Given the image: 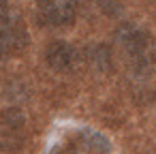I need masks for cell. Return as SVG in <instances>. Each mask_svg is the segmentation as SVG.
I'll use <instances>...</instances> for the list:
<instances>
[{"label": "cell", "mask_w": 156, "mask_h": 154, "mask_svg": "<svg viewBox=\"0 0 156 154\" xmlns=\"http://www.w3.org/2000/svg\"><path fill=\"white\" fill-rule=\"evenodd\" d=\"M28 45V32L22 26V22L9 13L0 20V58H7L13 54H20Z\"/></svg>", "instance_id": "7a4b0ae2"}, {"label": "cell", "mask_w": 156, "mask_h": 154, "mask_svg": "<svg viewBox=\"0 0 156 154\" xmlns=\"http://www.w3.org/2000/svg\"><path fill=\"white\" fill-rule=\"evenodd\" d=\"M26 124V116L20 107H9L0 113V126L7 128L9 133H20Z\"/></svg>", "instance_id": "8992f818"}, {"label": "cell", "mask_w": 156, "mask_h": 154, "mask_svg": "<svg viewBox=\"0 0 156 154\" xmlns=\"http://www.w3.org/2000/svg\"><path fill=\"white\" fill-rule=\"evenodd\" d=\"M45 60H47L49 69H54L58 73H64V71H71L75 66L77 52L66 41H54V43H49V47L45 52Z\"/></svg>", "instance_id": "277c9868"}, {"label": "cell", "mask_w": 156, "mask_h": 154, "mask_svg": "<svg viewBox=\"0 0 156 154\" xmlns=\"http://www.w3.org/2000/svg\"><path fill=\"white\" fill-rule=\"evenodd\" d=\"M77 15V0H41L39 20L45 26H66Z\"/></svg>", "instance_id": "3957f363"}, {"label": "cell", "mask_w": 156, "mask_h": 154, "mask_svg": "<svg viewBox=\"0 0 156 154\" xmlns=\"http://www.w3.org/2000/svg\"><path fill=\"white\" fill-rule=\"evenodd\" d=\"M88 62L98 73L111 71V49L107 45H94V47H90L88 49Z\"/></svg>", "instance_id": "5b68a950"}, {"label": "cell", "mask_w": 156, "mask_h": 154, "mask_svg": "<svg viewBox=\"0 0 156 154\" xmlns=\"http://www.w3.org/2000/svg\"><path fill=\"white\" fill-rule=\"evenodd\" d=\"M94 2H96L105 13H109V15H115V13L120 11V7H118L115 0H94Z\"/></svg>", "instance_id": "52a82bcc"}, {"label": "cell", "mask_w": 156, "mask_h": 154, "mask_svg": "<svg viewBox=\"0 0 156 154\" xmlns=\"http://www.w3.org/2000/svg\"><path fill=\"white\" fill-rule=\"evenodd\" d=\"M115 41L120 43L130 69L137 75L152 73V69L156 66V45L147 30L126 22L115 30Z\"/></svg>", "instance_id": "6da1fadb"}, {"label": "cell", "mask_w": 156, "mask_h": 154, "mask_svg": "<svg viewBox=\"0 0 156 154\" xmlns=\"http://www.w3.org/2000/svg\"><path fill=\"white\" fill-rule=\"evenodd\" d=\"M9 0H0V20H2L5 15H9Z\"/></svg>", "instance_id": "ba28073f"}]
</instances>
